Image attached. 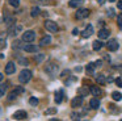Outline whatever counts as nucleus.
<instances>
[{"label": "nucleus", "mask_w": 122, "mask_h": 121, "mask_svg": "<svg viewBox=\"0 0 122 121\" xmlns=\"http://www.w3.org/2000/svg\"><path fill=\"white\" fill-rule=\"evenodd\" d=\"M32 79V71L30 70H22L19 75V80L20 83H28Z\"/></svg>", "instance_id": "f257e3e1"}, {"label": "nucleus", "mask_w": 122, "mask_h": 121, "mask_svg": "<svg viewBox=\"0 0 122 121\" xmlns=\"http://www.w3.org/2000/svg\"><path fill=\"white\" fill-rule=\"evenodd\" d=\"M36 39V33L33 30H26V32H24L22 33V41L24 42H33Z\"/></svg>", "instance_id": "f03ea898"}, {"label": "nucleus", "mask_w": 122, "mask_h": 121, "mask_svg": "<svg viewBox=\"0 0 122 121\" xmlns=\"http://www.w3.org/2000/svg\"><path fill=\"white\" fill-rule=\"evenodd\" d=\"M45 28L47 29L49 32H51V33H56L58 32V25H56V22H54V21L51 20H46L45 21Z\"/></svg>", "instance_id": "7ed1b4c3"}, {"label": "nucleus", "mask_w": 122, "mask_h": 121, "mask_svg": "<svg viewBox=\"0 0 122 121\" xmlns=\"http://www.w3.org/2000/svg\"><path fill=\"white\" fill-rule=\"evenodd\" d=\"M45 71L49 75L54 76L56 74V71H58V65H55V63H49V65L45 66Z\"/></svg>", "instance_id": "20e7f679"}, {"label": "nucleus", "mask_w": 122, "mask_h": 121, "mask_svg": "<svg viewBox=\"0 0 122 121\" xmlns=\"http://www.w3.org/2000/svg\"><path fill=\"white\" fill-rule=\"evenodd\" d=\"M88 16H89V9H87V8H83V9H79L76 12V18H79V20H83V18H87Z\"/></svg>", "instance_id": "39448f33"}, {"label": "nucleus", "mask_w": 122, "mask_h": 121, "mask_svg": "<svg viewBox=\"0 0 122 121\" xmlns=\"http://www.w3.org/2000/svg\"><path fill=\"white\" fill-rule=\"evenodd\" d=\"M22 92H24V88H22V87H17L16 89H13V91L11 92V94H9V96H8V100H15L17 97V95H20V94H22Z\"/></svg>", "instance_id": "423d86ee"}, {"label": "nucleus", "mask_w": 122, "mask_h": 121, "mask_svg": "<svg viewBox=\"0 0 122 121\" xmlns=\"http://www.w3.org/2000/svg\"><path fill=\"white\" fill-rule=\"evenodd\" d=\"M93 34V26L92 25H87L85 26V29L81 32V37L83 38H88V37H91Z\"/></svg>", "instance_id": "0eeeda50"}, {"label": "nucleus", "mask_w": 122, "mask_h": 121, "mask_svg": "<svg viewBox=\"0 0 122 121\" xmlns=\"http://www.w3.org/2000/svg\"><path fill=\"white\" fill-rule=\"evenodd\" d=\"M106 47H108L109 51H116V50H118V42H117L116 39H110V41L106 44Z\"/></svg>", "instance_id": "6e6552de"}, {"label": "nucleus", "mask_w": 122, "mask_h": 121, "mask_svg": "<svg viewBox=\"0 0 122 121\" xmlns=\"http://www.w3.org/2000/svg\"><path fill=\"white\" fill-rule=\"evenodd\" d=\"M15 71H16V66H15L13 62H8L5 66V74L7 75H11V74H13Z\"/></svg>", "instance_id": "1a4fd4ad"}, {"label": "nucleus", "mask_w": 122, "mask_h": 121, "mask_svg": "<svg viewBox=\"0 0 122 121\" xmlns=\"http://www.w3.org/2000/svg\"><path fill=\"white\" fill-rule=\"evenodd\" d=\"M26 112L25 110H17V112H15L13 115V118L15 120H24V118H26Z\"/></svg>", "instance_id": "9d476101"}, {"label": "nucleus", "mask_w": 122, "mask_h": 121, "mask_svg": "<svg viewBox=\"0 0 122 121\" xmlns=\"http://www.w3.org/2000/svg\"><path fill=\"white\" fill-rule=\"evenodd\" d=\"M81 104H83V96H76V97H74V99H72V101H71V105L74 108L80 107Z\"/></svg>", "instance_id": "9b49d317"}, {"label": "nucleus", "mask_w": 122, "mask_h": 121, "mask_svg": "<svg viewBox=\"0 0 122 121\" xmlns=\"http://www.w3.org/2000/svg\"><path fill=\"white\" fill-rule=\"evenodd\" d=\"M24 50H25L26 53H37V51H38V46L28 44V45H25V46H24Z\"/></svg>", "instance_id": "f8f14e48"}, {"label": "nucleus", "mask_w": 122, "mask_h": 121, "mask_svg": "<svg viewBox=\"0 0 122 121\" xmlns=\"http://www.w3.org/2000/svg\"><path fill=\"white\" fill-rule=\"evenodd\" d=\"M109 34H110V32H109L108 29H100V32H98V38L100 39H106L109 37Z\"/></svg>", "instance_id": "ddd939ff"}, {"label": "nucleus", "mask_w": 122, "mask_h": 121, "mask_svg": "<svg viewBox=\"0 0 122 121\" xmlns=\"http://www.w3.org/2000/svg\"><path fill=\"white\" fill-rule=\"evenodd\" d=\"M89 92L93 95V96H101V89L98 88V87H96V86L89 87Z\"/></svg>", "instance_id": "4468645a"}, {"label": "nucleus", "mask_w": 122, "mask_h": 121, "mask_svg": "<svg viewBox=\"0 0 122 121\" xmlns=\"http://www.w3.org/2000/svg\"><path fill=\"white\" fill-rule=\"evenodd\" d=\"M62 100H63V91L59 89V91L55 92V103H56V104H61Z\"/></svg>", "instance_id": "2eb2a0df"}, {"label": "nucleus", "mask_w": 122, "mask_h": 121, "mask_svg": "<svg viewBox=\"0 0 122 121\" xmlns=\"http://www.w3.org/2000/svg\"><path fill=\"white\" fill-rule=\"evenodd\" d=\"M50 42H51V37L50 36H45V37H42V38H41L40 45H41V46H46V45H49Z\"/></svg>", "instance_id": "dca6fc26"}, {"label": "nucleus", "mask_w": 122, "mask_h": 121, "mask_svg": "<svg viewBox=\"0 0 122 121\" xmlns=\"http://www.w3.org/2000/svg\"><path fill=\"white\" fill-rule=\"evenodd\" d=\"M89 107L92 108V109H97V108L100 107V101H98L97 99H91V101H89Z\"/></svg>", "instance_id": "f3484780"}, {"label": "nucleus", "mask_w": 122, "mask_h": 121, "mask_svg": "<svg viewBox=\"0 0 122 121\" xmlns=\"http://www.w3.org/2000/svg\"><path fill=\"white\" fill-rule=\"evenodd\" d=\"M68 4H70L71 8H77V7H80V5L83 4V0H71Z\"/></svg>", "instance_id": "a211bd4d"}, {"label": "nucleus", "mask_w": 122, "mask_h": 121, "mask_svg": "<svg viewBox=\"0 0 122 121\" xmlns=\"http://www.w3.org/2000/svg\"><path fill=\"white\" fill-rule=\"evenodd\" d=\"M95 67H96L95 63H89V65H87V72H88V75H93V72H95Z\"/></svg>", "instance_id": "6ab92c4d"}, {"label": "nucleus", "mask_w": 122, "mask_h": 121, "mask_svg": "<svg viewBox=\"0 0 122 121\" xmlns=\"http://www.w3.org/2000/svg\"><path fill=\"white\" fill-rule=\"evenodd\" d=\"M7 45V39H5V34H0V50L4 49Z\"/></svg>", "instance_id": "aec40b11"}, {"label": "nucleus", "mask_w": 122, "mask_h": 121, "mask_svg": "<svg viewBox=\"0 0 122 121\" xmlns=\"http://www.w3.org/2000/svg\"><path fill=\"white\" fill-rule=\"evenodd\" d=\"M4 21H5V24L8 26H11L12 24L15 22V18L12 17V16H8V15H5V17H4Z\"/></svg>", "instance_id": "412c9836"}, {"label": "nucleus", "mask_w": 122, "mask_h": 121, "mask_svg": "<svg viewBox=\"0 0 122 121\" xmlns=\"http://www.w3.org/2000/svg\"><path fill=\"white\" fill-rule=\"evenodd\" d=\"M12 47L13 49H24V46H22L21 41L20 39H16V41H13V45H12Z\"/></svg>", "instance_id": "4be33fe9"}, {"label": "nucleus", "mask_w": 122, "mask_h": 121, "mask_svg": "<svg viewBox=\"0 0 122 121\" xmlns=\"http://www.w3.org/2000/svg\"><path fill=\"white\" fill-rule=\"evenodd\" d=\"M102 46H104V44H102L101 41H98V39L93 42V50H100Z\"/></svg>", "instance_id": "5701e85b"}, {"label": "nucleus", "mask_w": 122, "mask_h": 121, "mask_svg": "<svg viewBox=\"0 0 122 121\" xmlns=\"http://www.w3.org/2000/svg\"><path fill=\"white\" fill-rule=\"evenodd\" d=\"M40 12H41V11H40V8H38V7H33L32 11H30V15H32V17H36V16L40 15Z\"/></svg>", "instance_id": "b1692460"}, {"label": "nucleus", "mask_w": 122, "mask_h": 121, "mask_svg": "<svg viewBox=\"0 0 122 121\" xmlns=\"http://www.w3.org/2000/svg\"><path fill=\"white\" fill-rule=\"evenodd\" d=\"M7 87H8V86H7L5 83H4V84H0V97L4 96V94L7 92Z\"/></svg>", "instance_id": "393cba45"}, {"label": "nucleus", "mask_w": 122, "mask_h": 121, "mask_svg": "<svg viewBox=\"0 0 122 121\" xmlns=\"http://www.w3.org/2000/svg\"><path fill=\"white\" fill-rule=\"evenodd\" d=\"M112 97H113L116 101H119V100L122 99V95L119 94V92H113V94H112Z\"/></svg>", "instance_id": "a878e982"}, {"label": "nucleus", "mask_w": 122, "mask_h": 121, "mask_svg": "<svg viewBox=\"0 0 122 121\" xmlns=\"http://www.w3.org/2000/svg\"><path fill=\"white\" fill-rule=\"evenodd\" d=\"M96 80H97V83L98 84H104V83H105V76H104V75H101V74H100V75H97V78H96Z\"/></svg>", "instance_id": "bb28decb"}, {"label": "nucleus", "mask_w": 122, "mask_h": 121, "mask_svg": "<svg viewBox=\"0 0 122 121\" xmlns=\"http://www.w3.org/2000/svg\"><path fill=\"white\" fill-rule=\"evenodd\" d=\"M9 5H12V7H15V8H17L20 5V0H9Z\"/></svg>", "instance_id": "cd10ccee"}, {"label": "nucleus", "mask_w": 122, "mask_h": 121, "mask_svg": "<svg viewBox=\"0 0 122 121\" xmlns=\"http://www.w3.org/2000/svg\"><path fill=\"white\" fill-rule=\"evenodd\" d=\"M117 22H118V28L122 29V13L118 15V17H117Z\"/></svg>", "instance_id": "c85d7f7f"}, {"label": "nucleus", "mask_w": 122, "mask_h": 121, "mask_svg": "<svg viewBox=\"0 0 122 121\" xmlns=\"http://www.w3.org/2000/svg\"><path fill=\"white\" fill-rule=\"evenodd\" d=\"M29 103L32 105H37L38 104V99H36V97H30L29 99Z\"/></svg>", "instance_id": "c756f323"}, {"label": "nucleus", "mask_w": 122, "mask_h": 121, "mask_svg": "<svg viewBox=\"0 0 122 121\" xmlns=\"http://www.w3.org/2000/svg\"><path fill=\"white\" fill-rule=\"evenodd\" d=\"M19 62L21 63L22 66H26V65H28V59H25V58H20V59H19Z\"/></svg>", "instance_id": "7c9ffc66"}, {"label": "nucleus", "mask_w": 122, "mask_h": 121, "mask_svg": "<svg viewBox=\"0 0 122 121\" xmlns=\"http://www.w3.org/2000/svg\"><path fill=\"white\" fill-rule=\"evenodd\" d=\"M116 84H117L118 87H122V79H121V78H117V79H116Z\"/></svg>", "instance_id": "2f4dec72"}, {"label": "nucleus", "mask_w": 122, "mask_h": 121, "mask_svg": "<svg viewBox=\"0 0 122 121\" xmlns=\"http://www.w3.org/2000/svg\"><path fill=\"white\" fill-rule=\"evenodd\" d=\"M79 118H80L79 113H72V120H79Z\"/></svg>", "instance_id": "473e14b6"}, {"label": "nucleus", "mask_w": 122, "mask_h": 121, "mask_svg": "<svg viewBox=\"0 0 122 121\" xmlns=\"http://www.w3.org/2000/svg\"><path fill=\"white\" fill-rule=\"evenodd\" d=\"M87 94H88V91H87V89H84V88H83V89H80V95H81V96H85Z\"/></svg>", "instance_id": "72a5a7b5"}, {"label": "nucleus", "mask_w": 122, "mask_h": 121, "mask_svg": "<svg viewBox=\"0 0 122 121\" xmlns=\"http://www.w3.org/2000/svg\"><path fill=\"white\" fill-rule=\"evenodd\" d=\"M43 59V55L41 54V55H37V57H36V60H37V62H41V60Z\"/></svg>", "instance_id": "f704fd0d"}, {"label": "nucleus", "mask_w": 122, "mask_h": 121, "mask_svg": "<svg viewBox=\"0 0 122 121\" xmlns=\"http://www.w3.org/2000/svg\"><path fill=\"white\" fill-rule=\"evenodd\" d=\"M117 7H118L119 9H122V1H118V3H117Z\"/></svg>", "instance_id": "c9c22d12"}, {"label": "nucleus", "mask_w": 122, "mask_h": 121, "mask_svg": "<svg viewBox=\"0 0 122 121\" xmlns=\"http://www.w3.org/2000/svg\"><path fill=\"white\" fill-rule=\"evenodd\" d=\"M97 1H98V4L102 5V4H105V3H106V0H97Z\"/></svg>", "instance_id": "e433bc0d"}, {"label": "nucleus", "mask_w": 122, "mask_h": 121, "mask_svg": "<svg viewBox=\"0 0 122 121\" xmlns=\"http://www.w3.org/2000/svg\"><path fill=\"white\" fill-rule=\"evenodd\" d=\"M95 65H96V67H98V66H101V60H97V62H96Z\"/></svg>", "instance_id": "4c0bfd02"}, {"label": "nucleus", "mask_w": 122, "mask_h": 121, "mask_svg": "<svg viewBox=\"0 0 122 121\" xmlns=\"http://www.w3.org/2000/svg\"><path fill=\"white\" fill-rule=\"evenodd\" d=\"M55 112V109H49V110H46V113H54Z\"/></svg>", "instance_id": "58836bf2"}, {"label": "nucleus", "mask_w": 122, "mask_h": 121, "mask_svg": "<svg viewBox=\"0 0 122 121\" xmlns=\"http://www.w3.org/2000/svg\"><path fill=\"white\" fill-rule=\"evenodd\" d=\"M3 78H4V75H3V74H1V72H0V82L3 80Z\"/></svg>", "instance_id": "ea45409f"}, {"label": "nucleus", "mask_w": 122, "mask_h": 121, "mask_svg": "<svg viewBox=\"0 0 122 121\" xmlns=\"http://www.w3.org/2000/svg\"><path fill=\"white\" fill-rule=\"evenodd\" d=\"M72 34H74V36H76V34H77V29H74V33H72Z\"/></svg>", "instance_id": "a19ab883"}, {"label": "nucleus", "mask_w": 122, "mask_h": 121, "mask_svg": "<svg viewBox=\"0 0 122 121\" xmlns=\"http://www.w3.org/2000/svg\"><path fill=\"white\" fill-rule=\"evenodd\" d=\"M47 0H40V3H46Z\"/></svg>", "instance_id": "79ce46f5"}, {"label": "nucleus", "mask_w": 122, "mask_h": 121, "mask_svg": "<svg viewBox=\"0 0 122 121\" xmlns=\"http://www.w3.org/2000/svg\"><path fill=\"white\" fill-rule=\"evenodd\" d=\"M110 1H114V0H110Z\"/></svg>", "instance_id": "37998d69"}]
</instances>
